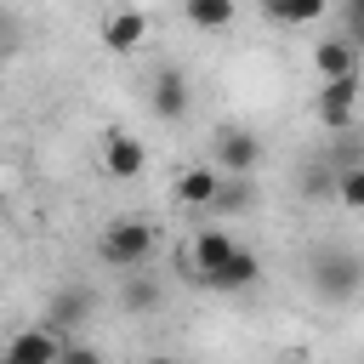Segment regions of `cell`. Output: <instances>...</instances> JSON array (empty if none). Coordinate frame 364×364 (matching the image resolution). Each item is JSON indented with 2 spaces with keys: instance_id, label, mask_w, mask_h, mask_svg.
<instances>
[{
  "instance_id": "4",
  "label": "cell",
  "mask_w": 364,
  "mask_h": 364,
  "mask_svg": "<svg viewBox=\"0 0 364 364\" xmlns=\"http://www.w3.org/2000/svg\"><path fill=\"white\" fill-rule=\"evenodd\" d=\"M6 358H11V364H57V358H85V353H80L63 330L34 324V330H23V336L6 341Z\"/></svg>"
},
{
  "instance_id": "8",
  "label": "cell",
  "mask_w": 364,
  "mask_h": 364,
  "mask_svg": "<svg viewBox=\"0 0 364 364\" xmlns=\"http://www.w3.org/2000/svg\"><path fill=\"white\" fill-rule=\"evenodd\" d=\"M256 279H262V256H256L250 245H239V239H233L228 262L210 273V290H228V296H233V290H250Z\"/></svg>"
},
{
  "instance_id": "1",
  "label": "cell",
  "mask_w": 364,
  "mask_h": 364,
  "mask_svg": "<svg viewBox=\"0 0 364 364\" xmlns=\"http://www.w3.org/2000/svg\"><path fill=\"white\" fill-rule=\"evenodd\" d=\"M307 284H313V296L318 301H330V307H341V301H353L358 290H364V262L353 256V250H313V262H307Z\"/></svg>"
},
{
  "instance_id": "11",
  "label": "cell",
  "mask_w": 364,
  "mask_h": 364,
  "mask_svg": "<svg viewBox=\"0 0 364 364\" xmlns=\"http://www.w3.org/2000/svg\"><path fill=\"white\" fill-rule=\"evenodd\" d=\"M228 250H233V233H228V228H199V233H193L188 256H193V267H199L205 290H210V273H216V267L228 262Z\"/></svg>"
},
{
  "instance_id": "20",
  "label": "cell",
  "mask_w": 364,
  "mask_h": 364,
  "mask_svg": "<svg viewBox=\"0 0 364 364\" xmlns=\"http://www.w3.org/2000/svg\"><path fill=\"white\" fill-rule=\"evenodd\" d=\"M347 40H353V51L364 57V11H347Z\"/></svg>"
},
{
  "instance_id": "7",
  "label": "cell",
  "mask_w": 364,
  "mask_h": 364,
  "mask_svg": "<svg viewBox=\"0 0 364 364\" xmlns=\"http://www.w3.org/2000/svg\"><path fill=\"white\" fill-rule=\"evenodd\" d=\"M102 171L119 176V182L142 176V171H148V148H142V136H131V131H108V136H102Z\"/></svg>"
},
{
  "instance_id": "18",
  "label": "cell",
  "mask_w": 364,
  "mask_h": 364,
  "mask_svg": "<svg viewBox=\"0 0 364 364\" xmlns=\"http://www.w3.org/2000/svg\"><path fill=\"white\" fill-rule=\"evenodd\" d=\"M336 199H341L347 210H358V216H364V159L336 171Z\"/></svg>"
},
{
  "instance_id": "2",
  "label": "cell",
  "mask_w": 364,
  "mask_h": 364,
  "mask_svg": "<svg viewBox=\"0 0 364 364\" xmlns=\"http://www.w3.org/2000/svg\"><path fill=\"white\" fill-rule=\"evenodd\" d=\"M154 245H159V233H154L142 216H114V222L102 228V239H97V256H102L108 267H148Z\"/></svg>"
},
{
  "instance_id": "21",
  "label": "cell",
  "mask_w": 364,
  "mask_h": 364,
  "mask_svg": "<svg viewBox=\"0 0 364 364\" xmlns=\"http://www.w3.org/2000/svg\"><path fill=\"white\" fill-rule=\"evenodd\" d=\"M6 28H11V23H6V11H0V46H6Z\"/></svg>"
},
{
  "instance_id": "14",
  "label": "cell",
  "mask_w": 364,
  "mask_h": 364,
  "mask_svg": "<svg viewBox=\"0 0 364 364\" xmlns=\"http://www.w3.org/2000/svg\"><path fill=\"white\" fill-rule=\"evenodd\" d=\"M216 182H222V171H216V165H188V171L176 176V199H182V205H193V210H205V205H210V193H216Z\"/></svg>"
},
{
  "instance_id": "12",
  "label": "cell",
  "mask_w": 364,
  "mask_h": 364,
  "mask_svg": "<svg viewBox=\"0 0 364 364\" xmlns=\"http://www.w3.org/2000/svg\"><path fill=\"white\" fill-rule=\"evenodd\" d=\"M159 279L154 273H142V267H125V284H119V307L125 313H154L159 307Z\"/></svg>"
},
{
  "instance_id": "13",
  "label": "cell",
  "mask_w": 364,
  "mask_h": 364,
  "mask_svg": "<svg viewBox=\"0 0 364 364\" xmlns=\"http://www.w3.org/2000/svg\"><path fill=\"white\" fill-rule=\"evenodd\" d=\"M347 68H358V51H353V40L341 34V40H318L313 46V74L318 80H336V74H347Z\"/></svg>"
},
{
  "instance_id": "9",
  "label": "cell",
  "mask_w": 364,
  "mask_h": 364,
  "mask_svg": "<svg viewBox=\"0 0 364 364\" xmlns=\"http://www.w3.org/2000/svg\"><path fill=\"white\" fill-rule=\"evenodd\" d=\"M142 40H148V17H142L136 6H125V11H114V17L102 23V46H108L114 57H131Z\"/></svg>"
},
{
  "instance_id": "16",
  "label": "cell",
  "mask_w": 364,
  "mask_h": 364,
  "mask_svg": "<svg viewBox=\"0 0 364 364\" xmlns=\"http://www.w3.org/2000/svg\"><path fill=\"white\" fill-rule=\"evenodd\" d=\"M233 0H182V17L193 23V28H205V34H216V28H228L233 23Z\"/></svg>"
},
{
  "instance_id": "19",
  "label": "cell",
  "mask_w": 364,
  "mask_h": 364,
  "mask_svg": "<svg viewBox=\"0 0 364 364\" xmlns=\"http://www.w3.org/2000/svg\"><path fill=\"white\" fill-rule=\"evenodd\" d=\"M301 193H307V199H318V193H336V171H318V176H307V182H301Z\"/></svg>"
},
{
  "instance_id": "6",
  "label": "cell",
  "mask_w": 364,
  "mask_h": 364,
  "mask_svg": "<svg viewBox=\"0 0 364 364\" xmlns=\"http://www.w3.org/2000/svg\"><path fill=\"white\" fill-rule=\"evenodd\" d=\"M91 307H97V290H91V284H63V290L46 301V318H40V324H51V330L68 336V330H80V324L91 318Z\"/></svg>"
},
{
  "instance_id": "3",
  "label": "cell",
  "mask_w": 364,
  "mask_h": 364,
  "mask_svg": "<svg viewBox=\"0 0 364 364\" xmlns=\"http://www.w3.org/2000/svg\"><path fill=\"white\" fill-rule=\"evenodd\" d=\"M210 165H216L222 176H250V171L262 165L256 131H245V125H216V131H210Z\"/></svg>"
},
{
  "instance_id": "15",
  "label": "cell",
  "mask_w": 364,
  "mask_h": 364,
  "mask_svg": "<svg viewBox=\"0 0 364 364\" xmlns=\"http://www.w3.org/2000/svg\"><path fill=\"white\" fill-rule=\"evenodd\" d=\"M250 205H256V188H250V176H222L205 210H216V216H245Z\"/></svg>"
},
{
  "instance_id": "17",
  "label": "cell",
  "mask_w": 364,
  "mask_h": 364,
  "mask_svg": "<svg viewBox=\"0 0 364 364\" xmlns=\"http://www.w3.org/2000/svg\"><path fill=\"white\" fill-rule=\"evenodd\" d=\"M324 6H330V0H262V17H267V23H290V28H296V23H313Z\"/></svg>"
},
{
  "instance_id": "10",
  "label": "cell",
  "mask_w": 364,
  "mask_h": 364,
  "mask_svg": "<svg viewBox=\"0 0 364 364\" xmlns=\"http://www.w3.org/2000/svg\"><path fill=\"white\" fill-rule=\"evenodd\" d=\"M148 108L159 119H182L188 114V74L182 68H159L154 74V91H148Z\"/></svg>"
},
{
  "instance_id": "5",
  "label": "cell",
  "mask_w": 364,
  "mask_h": 364,
  "mask_svg": "<svg viewBox=\"0 0 364 364\" xmlns=\"http://www.w3.org/2000/svg\"><path fill=\"white\" fill-rule=\"evenodd\" d=\"M353 102H358V68L336 74V80H318V102H313V119L324 131H347L353 125Z\"/></svg>"
},
{
  "instance_id": "22",
  "label": "cell",
  "mask_w": 364,
  "mask_h": 364,
  "mask_svg": "<svg viewBox=\"0 0 364 364\" xmlns=\"http://www.w3.org/2000/svg\"><path fill=\"white\" fill-rule=\"evenodd\" d=\"M347 11H364V0H347Z\"/></svg>"
}]
</instances>
